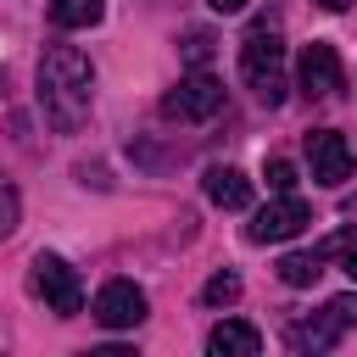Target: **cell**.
<instances>
[{"mask_svg":"<svg viewBox=\"0 0 357 357\" xmlns=\"http://www.w3.org/2000/svg\"><path fill=\"white\" fill-rule=\"evenodd\" d=\"M89 95H95V67L78 45H50L39 56V106L50 117V128L73 134L89 117Z\"/></svg>","mask_w":357,"mask_h":357,"instance_id":"6da1fadb","label":"cell"},{"mask_svg":"<svg viewBox=\"0 0 357 357\" xmlns=\"http://www.w3.org/2000/svg\"><path fill=\"white\" fill-rule=\"evenodd\" d=\"M240 78L262 106H284V39H279V17H257L251 33L240 39Z\"/></svg>","mask_w":357,"mask_h":357,"instance_id":"7a4b0ae2","label":"cell"},{"mask_svg":"<svg viewBox=\"0 0 357 357\" xmlns=\"http://www.w3.org/2000/svg\"><path fill=\"white\" fill-rule=\"evenodd\" d=\"M218 106H223V84H218L206 67L184 73V78L162 95V117H173V123H206V117H218Z\"/></svg>","mask_w":357,"mask_h":357,"instance_id":"3957f363","label":"cell"},{"mask_svg":"<svg viewBox=\"0 0 357 357\" xmlns=\"http://www.w3.org/2000/svg\"><path fill=\"white\" fill-rule=\"evenodd\" d=\"M33 296L50 307V312H61V318H73L78 307H84V284H78V268H67L56 251H39L33 257Z\"/></svg>","mask_w":357,"mask_h":357,"instance_id":"277c9868","label":"cell"},{"mask_svg":"<svg viewBox=\"0 0 357 357\" xmlns=\"http://www.w3.org/2000/svg\"><path fill=\"white\" fill-rule=\"evenodd\" d=\"M307 223H312V212H307V201H301V195H273L268 206H257V212H251L245 240H251V245H279V240H296Z\"/></svg>","mask_w":357,"mask_h":357,"instance_id":"5b68a950","label":"cell"},{"mask_svg":"<svg viewBox=\"0 0 357 357\" xmlns=\"http://www.w3.org/2000/svg\"><path fill=\"white\" fill-rule=\"evenodd\" d=\"M296 89H301L307 100H329V95L346 89V67H340V56H335L329 39H312V45L301 50V61H296Z\"/></svg>","mask_w":357,"mask_h":357,"instance_id":"8992f818","label":"cell"},{"mask_svg":"<svg viewBox=\"0 0 357 357\" xmlns=\"http://www.w3.org/2000/svg\"><path fill=\"white\" fill-rule=\"evenodd\" d=\"M307 167H312V184H324V190H340L346 178H351V145H346V134H335V128H307Z\"/></svg>","mask_w":357,"mask_h":357,"instance_id":"52a82bcc","label":"cell"},{"mask_svg":"<svg viewBox=\"0 0 357 357\" xmlns=\"http://www.w3.org/2000/svg\"><path fill=\"white\" fill-rule=\"evenodd\" d=\"M95 318H100L106 329H134V324L145 318V290H139L134 279H106V284L95 290Z\"/></svg>","mask_w":357,"mask_h":357,"instance_id":"ba28073f","label":"cell"},{"mask_svg":"<svg viewBox=\"0 0 357 357\" xmlns=\"http://www.w3.org/2000/svg\"><path fill=\"white\" fill-rule=\"evenodd\" d=\"M206 351H212V357H257V351H262V329H251L245 318H223V324L206 335Z\"/></svg>","mask_w":357,"mask_h":357,"instance_id":"9c48e42d","label":"cell"},{"mask_svg":"<svg viewBox=\"0 0 357 357\" xmlns=\"http://www.w3.org/2000/svg\"><path fill=\"white\" fill-rule=\"evenodd\" d=\"M206 201L223 212H245L251 206V178L240 167H206Z\"/></svg>","mask_w":357,"mask_h":357,"instance_id":"30bf717a","label":"cell"},{"mask_svg":"<svg viewBox=\"0 0 357 357\" xmlns=\"http://www.w3.org/2000/svg\"><path fill=\"white\" fill-rule=\"evenodd\" d=\"M340 335H346V324H340L329 307H324L318 318H307V324H290V346H296V351H329Z\"/></svg>","mask_w":357,"mask_h":357,"instance_id":"8fae6325","label":"cell"},{"mask_svg":"<svg viewBox=\"0 0 357 357\" xmlns=\"http://www.w3.org/2000/svg\"><path fill=\"white\" fill-rule=\"evenodd\" d=\"M100 17H106V0H50L56 28H95Z\"/></svg>","mask_w":357,"mask_h":357,"instance_id":"7c38bea8","label":"cell"},{"mask_svg":"<svg viewBox=\"0 0 357 357\" xmlns=\"http://www.w3.org/2000/svg\"><path fill=\"white\" fill-rule=\"evenodd\" d=\"M318 273H324V257H318V251H290V257L279 262V279H284L290 290H307V284H318Z\"/></svg>","mask_w":357,"mask_h":357,"instance_id":"4fadbf2b","label":"cell"},{"mask_svg":"<svg viewBox=\"0 0 357 357\" xmlns=\"http://www.w3.org/2000/svg\"><path fill=\"white\" fill-rule=\"evenodd\" d=\"M201 301H206V307H234V301H240V273H229V268L212 273L206 290H201Z\"/></svg>","mask_w":357,"mask_h":357,"instance_id":"5bb4252c","label":"cell"},{"mask_svg":"<svg viewBox=\"0 0 357 357\" xmlns=\"http://www.w3.org/2000/svg\"><path fill=\"white\" fill-rule=\"evenodd\" d=\"M262 178H268L273 195H296V184H301V178H296V162H284V156H273V162L262 167Z\"/></svg>","mask_w":357,"mask_h":357,"instance_id":"9a60e30c","label":"cell"},{"mask_svg":"<svg viewBox=\"0 0 357 357\" xmlns=\"http://www.w3.org/2000/svg\"><path fill=\"white\" fill-rule=\"evenodd\" d=\"M17 223H22V201H17V190H11V184H0V240H6Z\"/></svg>","mask_w":357,"mask_h":357,"instance_id":"2e32d148","label":"cell"},{"mask_svg":"<svg viewBox=\"0 0 357 357\" xmlns=\"http://www.w3.org/2000/svg\"><path fill=\"white\" fill-rule=\"evenodd\" d=\"M206 56H212V33L190 28V33H184V61H190V67H206Z\"/></svg>","mask_w":357,"mask_h":357,"instance_id":"e0dca14e","label":"cell"},{"mask_svg":"<svg viewBox=\"0 0 357 357\" xmlns=\"http://www.w3.org/2000/svg\"><path fill=\"white\" fill-rule=\"evenodd\" d=\"M351 245H357V223H351V229H340V234H329V240H318V245H312V251H318V257H324V262H329V257H346V251H351Z\"/></svg>","mask_w":357,"mask_h":357,"instance_id":"ac0fdd59","label":"cell"},{"mask_svg":"<svg viewBox=\"0 0 357 357\" xmlns=\"http://www.w3.org/2000/svg\"><path fill=\"white\" fill-rule=\"evenodd\" d=\"M329 312H335L346 329H357V296H335V301H329Z\"/></svg>","mask_w":357,"mask_h":357,"instance_id":"d6986e66","label":"cell"},{"mask_svg":"<svg viewBox=\"0 0 357 357\" xmlns=\"http://www.w3.org/2000/svg\"><path fill=\"white\" fill-rule=\"evenodd\" d=\"M212 11H223V17H234V11H245V0H206Z\"/></svg>","mask_w":357,"mask_h":357,"instance_id":"ffe728a7","label":"cell"},{"mask_svg":"<svg viewBox=\"0 0 357 357\" xmlns=\"http://www.w3.org/2000/svg\"><path fill=\"white\" fill-rule=\"evenodd\" d=\"M340 268H346V273H351V284H357V245H351V251L340 257Z\"/></svg>","mask_w":357,"mask_h":357,"instance_id":"44dd1931","label":"cell"},{"mask_svg":"<svg viewBox=\"0 0 357 357\" xmlns=\"http://www.w3.org/2000/svg\"><path fill=\"white\" fill-rule=\"evenodd\" d=\"M318 6H324V11H346L351 0H318Z\"/></svg>","mask_w":357,"mask_h":357,"instance_id":"7402d4cb","label":"cell"}]
</instances>
